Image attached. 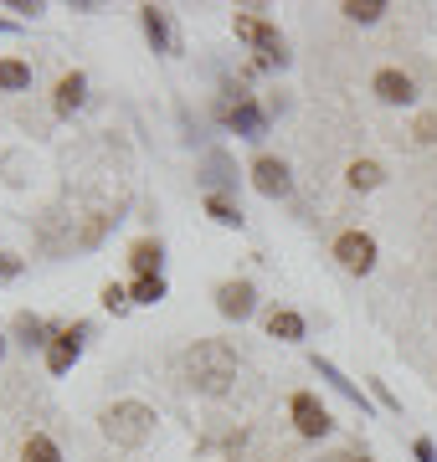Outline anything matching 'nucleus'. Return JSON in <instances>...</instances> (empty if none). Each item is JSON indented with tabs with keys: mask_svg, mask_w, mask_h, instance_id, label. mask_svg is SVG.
<instances>
[{
	"mask_svg": "<svg viewBox=\"0 0 437 462\" xmlns=\"http://www.w3.org/2000/svg\"><path fill=\"white\" fill-rule=\"evenodd\" d=\"M78 339H83V329H68V334H57V345L47 349V365H51V375H68L72 360H78Z\"/></svg>",
	"mask_w": 437,
	"mask_h": 462,
	"instance_id": "nucleus-9",
	"label": "nucleus"
},
{
	"mask_svg": "<svg viewBox=\"0 0 437 462\" xmlns=\"http://www.w3.org/2000/svg\"><path fill=\"white\" fill-rule=\"evenodd\" d=\"M185 380H191V391H206V396H221L227 385L237 380V355L232 345H221V339H206L185 355Z\"/></svg>",
	"mask_w": 437,
	"mask_h": 462,
	"instance_id": "nucleus-1",
	"label": "nucleus"
},
{
	"mask_svg": "<svg viewBox=\"0 0 437 462\" xmlns=\"http://www.w3.org/2000/svg\"><path fill=\"white\" fill-rule=\"evenodd\" d=\"M412 452H417V462H437V452H432V442H427V437H422V442L412 447Z\"/></svg>",
	"mask_w": 437,
	"mask_h": 462,
	"instance_id": "nucleus-22",
	"label": "nucleus"
},
{
	"mask_svg": "<svg viewBox=\"0 0 437 462\" xmlns=\"http://www.w3.org/2000/svg\"><path fill=\"white\" fill-rule=\"evenodd\" d=\"M355 462H366V457H355Z\"/></svg>",
	"mask_w": 437,
	"mask_h": 462,
	"instance_id": "nucleus-26",
	"label": "nucleus"
},
{
	"mask_svg": "<svg viewBox=\"0 0 437 462\" xmlns=\"http://www.w3.org/2000/svg\"><path fill=\"white\" fill-rule=\"evenodd\" d=\"M0 88H11V93L32 88V67L26 62H0Z\"/></svg>",
	"mask_w": 437,
	"mask_h": 462,
	"instance_id": "nucleus-16",
	"label": "nucleus"
},
{
	"mask_svg": "<svg viewBox=\"0 0 437 462\" xmlns=\"http://www.w3.org/2000/svg\"><path fill=\"white\" fill-rule=\"evenodd\" d=\"M370 88H376V98L381 103H412V78L396 72V67H381V72L370 78Z\"/></svg>",
	"mask_w": 437,
	"mask_h": 462,
	"instance_id": "nucleus-6",
	"label": "nucleus"
},
{
	"mask_svg": "<svg viewBox=\"0 0 437 462\" xmlns=\"http://www.w3.org/2000/svg\"><path fill=\"white\" fill-rule=\"evenodd\" d=\"M345 180H350L355 190H376V185H381V165H376V160H355Z\"/></svg>",
	"mask_w": 437,
	"mask_h": 462,
	"instance_id": "nucleus-15",
	"label": "nucleus"
},
{
	"mask_svg": "<svg viewBox=\"0 0 437 462\" xmlns=\"http://www.w3.org/2000/svg\"><path fill=\"white\" fill-rule=\"evenodd\" d=\"M417 139H437V118H422V124H417Z\"/></svg>",
	"mask_w": 437,
	"mask_h": 462,
	"instance_id": "nucleus-23",
	"label": "nucleus"
},
{
	"mask_svg": "<svg viewBox=\"0 0 437 462\" xmlns=\"http://www.w3.org/2000/svg\"><path fill=\"white\" fill-rule=\"evenodd\" d=\"M335 257H339V267H350V273H370V267H376V242H370L366 231H345L335 242Z\"/></svg>",
	"mask_w": 437,
	"mask_h": 462,
	"instance_id": "nucleus-4",
	"label": "nucleus"
},
{
	"mask_svg": "<svg viewBox=\"0 0 437 462\" xmlns=\"http://www.w3.org/2000/svg\"><path fill=\"white\" fill-rule=\"evenodd\" d=\"M144 32H150L154 47H165V42H170V36H165V16H160L154 5H144Z\"/></svg>",
	"mask_w": 437,
	"mask_h": 462,
	"instance_id": "nucleus-20",
	"label": "nucleus"
},
{
	"mask_svg": "<svg viewBox=\"0 0 437 462\" xmlns=\"http://www.w3.org/2000/svg\"><path fill=\"white\" fill-rule=\"evenodd\" d=\"M232 129L237 134H247V139H263V129H268V118H263V108H257V103H237L232 108Z\"/></svg>",
	"mask_w": 437,
	"mask_h": 462,
	"instance_id": "nucleus-10",
	"label": "nucleus"
},
{
	"mask_svg": "<svg viewBox=\"0 0 437 462\" xmlns=\"http://www.w3.org/2000/svg\"><path fill=\"white\" fill-rule=\"evenodd\" d=\"M21 462H62V452H57V442H51V437H32V442H26V452H21Z\"/></svg>",
	"mask_w": 437,
	"mask_h": 462,
	"instance_id": "nucleus-17",
	"label": "nucleus"
},
{
	"mask_svg": "<svg viewBox=\"0 0 437 462\" xmlns=\"http://www.w3.org/2000/svg\"><path fill=\"white\" fill-rule=\"evenodd\" d=\"M268 334H273V339H303V319L288 314V309H273V314H268Z\"/></svg>",
	"mask_w": 437,
	"mask_h": 462,
	"instance_id": "nucleus-13",
	"label": "nucleus"
},
{
	"mask_svg": "<svg viewBox=\"0 0 437 462\" xmlns=\"http://www.w3.org/2000/svg\"><path fill=\"white\" fill-rule=\"evenodd\" d=\"M150 431H154V411L144 406V401H118V406L103 411V437L118 442V447L150 442Z\"/></svg>",
	"mask_w": 437,
	"mask_h": 462,
	"instance_id": "nucleus-2",
	"label": "nucleus"
},
{
	"mask_svg": "<svg viewBox=\"0 0 437 462\" xmlns=\"http://www.w3.org/2000/svg\"><path fill=\"white\" fill-rule=\"evenodd\" d=\"M103 303H108V309H114V314H124V309H129V303H135V298L124 293V288H103Z\"/></svg>",
	"mask_w": 437,
	"mask_h": 462,
	"instance_id": "nucleus-21",
	"label": "nucleus"
},
{
	"mask_svg": "<svg viewBox=\"0 0 437 462\" xmlns=\"http://www.w3.org/2000/svg\"><path fill=\"white\" fill-rule=\"evenodd\" d=\"M217 309L227 319H247L253 314V282H221L217 288Z\"/></svg>",
	"mask_w": 437,
	"mask_h": 462,
	"instance_id": "nucleus-7",
	"label": "nucleus"
},
{
	"mask_svg": "<svg viewBox=\"0 0 437 462\" xmlns=\"http://www.w3.org/2000/svg\"><path fill=\"white\" fill-rule=\"evenodd\" d=\"M253 185L263 190V196H284V190H288V165H284V160H257V165H253Z\"/></svg>",
	"mask_w": 437,
	"mask_h": 462,
	"instance_id": "nucleus-8",
	"label": "nucleus"
},
{
	"mask_svg": "<svg viewBox=\"0 0 437 462\" xmlns=\"http://www.w3.org/2000/svg\"><path fill=\"white\" fill-rule=\"evenodd\" d=\"M0 355H5V334H0Z\"/></svg>",
	"mask_w": 437,
	"mask_h": 462,
	"instance_id": "nucleus-25",
	"label": "nucleus"
},
{
	"mask_svg": "<svg viewBox=\"0 0 437 462\" xmlns=\"http://www.w3.org/2000/svg\"><path fill=\"white\" fill-rule=\"evenodd\" d=\"M16 273H21L16 257H0V278H16Z\"/></svg>",
	"mask_w": 437,
	"mask_h": 462,
	"instance_id": "nucleus-24",
	"label": "nucleus"
},
{
	"mask_svg": "<svg viewBox=\"0 0 437 462\" xmlns=\"http://www.w3.org/2000/svg\"><path fill=\"white\" fill-rule=\"evenodd\" d=\"M206 211L217 216L221 226H242V211H237L232 200H221V196H211V200H206Z\"/></svg>",
	"mask_w": 437,
	"mask_h": 462,
	"instance_id": "nucleus-18",
	"label": "nucleus"
},
{
	"mask_svg": "<svg viewBox=\"0 0 437 462\" xmlns=\"http://www.w3.org/2000/svg\"><path fill=\"white\" fill-rule=\"evenodd\" d=\"M83 93H88V83H83V72H68L62 83H57V114H72L78 103H83Z\"/></svg>",
	"mask_w": 437,
	"mask_h": 462,
	"instance_id": "nucleus-11",
	"label": "nucleus"
},
{
	"mask_svg": "<svg viewBox=\"0 0 437 462\" xmlns=\"http://www.w3.org/2000/svg\"><path fill=\"white\" fill-rule=\"evenodd\" d=\"M237 36H242V42H253L263 62H284V36L273 32L268 21H257V16H237Z\"/></svg>",
	"mask_w": 437,
	"mask_h": 462,
	"instance_id": "nucleus-3",
	"label": "nucleus"
},
{
	"mask_svg": "<svg viewBox=\"0 0 437 462\" xmlns=\"http://www.w3.org/2000/svg\"><path fill=\"white\" fill-rule=\"evenodd\" d=\"M129 263H135L139 278H160V242H135Z\"/></svg>",
	"mask_w": 437,
	"mask_h": 462,
	"instance_id": "nucleus-12",
	"label": "nucleus"
},
{
	"mask_svg": "<svg viewBox=\"0 0 437 462\" xmlns=\"http://www.w3.org/2000/svg\"><path fill=\"white\" fill-rule=\"evenodd\" d=\"M129 298H135V303H160V298H165V282L160 278H139Z\"/></svg>",
	"mask_w": 437,
	"mask_h": 462,
	"instance_id": "nucleus-19",
	"label": "nucleus"
},
{
	"mask_svg": "<svg viewBox=\"0 0 437 462\" xmlns=\"http://www.w3.org/2000/svg\"><path fill=\"white\" fill-rule=\"evenodd\" d=\"M350 21H360V26H370V21H381V11H386V0H345L339 5Z\"/></svg>",
	"mask_w": 437,
	"mask_h": 462,
	"instance_id": "nucleus-14",
	"label": "nucleus"
},
{
	"mask_svg": "<svg viewBox=\"0 0 437 462\" xmlns=\"http://www.w3.org/2000/svg\"><path fill=\"white\" fill-rule=\"evenodd\" d=\"M288 411H293V427L303 431V437H324V431H330V411H324L320 401L314 396H293V406H288Z\"/></svg>",
	"mask_w": 437,
	"mask_h": 462,
	"instance_id": "nucleus-5",
	"label": "nucleus"
}]
</instances>
